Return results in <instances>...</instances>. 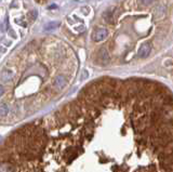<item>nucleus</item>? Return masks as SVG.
Segmentation results:
<instances>
[{
  "instance_id": "6e6552de",
  "label": "nucleus",
  "mask_w": 173,
  "mask_h": 172,
  "mask_svg": "<svg viewBox=\"0 0 173 172\" xmlns=\"http://www.w3.org/2000/svg\"><path fill=\"white\" fill-rule=\"evenodd\" d=\"M89 76V73L87 69H83L82 71H81V80H83V79H87Z\"/></svg>"
},
{
  "instance_id": "f257e3e1",
  "label": "nucleus",
  "mask_w": 173,
  "mask_h": 172,
  "mask_svg": "<svg viewBox=\"0 0 173 172\" xmlns=\"http://www.w3.org/2000/svg\"><path fill=\"white\" fill-rule=\"evenodd\" d=\"M107 35H108L107 29L99 28L94 31L93 36H92V39H93V41H95V42H99V41H102V40L105 39L106 37H107Z\"/></svg>"
},
{
  "instance_id": "0eeeda50",
  "label": "nucleus",
  "mask_w": 173,
  "mask_h": 172,
  "mask_svg": "<svg viewBox=\"0 0 173 172\" xmlns=\"http://www.w3.org/2000/svg\"><path fill=\"white\" fill-rule=\"evenodd\" d=\"M9 112V107L8 105L6 103H0V116L3 117V116H6Z\"/></svg>"
},
{
  "instance_id": "f03ea898",
  "label": "nucleus",
  "mask_w": 173,
  "mask_h": 172,
  "mask_svg": "<svg viewBox=\"0 0 173 172\" xmlns=\"http://www.w3.org/2000/svg\"><path fill=\"white\" fill-rule=\"evenodd\" d=\"M151 47L149 43H143L139 49V52H137V55H139L140 59H146L148 57V55L151 54Z\"/></svg>"
},
{
  "instance_id": "423d86ee",
  "label": "nucleus",
  "mask_w": 173,
  "mask_h": 172,
  "mask_svg": "<svg viewBox=\"0 0 173 172\" xmlns=\"http://www.w3.org/2000/svg\"><path fill=\"white\" fill-rule=\"evenodd\" d=\"M66 83V80L64 77H56L55 78V80H54V86H60V88H63L64 86H65Z\"/></svg>"
},
{
  "instance_id": "7ed1b4c3",
  "label": "nucleus",
  "mask_w": 173,
  "mask_h": 172,
  "mask_svg": "<svg viewBox=\"0 0 173 172\" xmlns=\"http://www.w3.org/2000/svg\"><path fill=\"white\" fill-rule=\"evenodd\" d=\"M155 17H156L157 20H160L162 17H165L166 15V7L162 6V4H159L156 9H155V13H154Z\"/></svg>"
},
{
  "instance_id": "9d476101",
  "label": "nucleus",
  "mask_w": 173,
  "mask_h": 172,
  "mask_svg": "<svg viewBox=\"0 0 173 172\" xmlns=\"http://www.w3.org/2000/svg\"><path fill=\"white\" fill-rule=\"evenodd\" d=\"M3 92H4V88H3L2 86H0V96L2 95Z\"/></svg>"
},
{
  "instance_id": "1a4fd4ad",
  "label": "nucleus",
  "mask_w": 173,
  "mask_h": 172,
  "mask_svg": "<svg viewBox=\"0 0 173 172\" xmlns=\"http://www.w3.org/2000/svg\"><path fill=\"white\" fill-rule=\"evenodd\" d=\"M7 52V49L6 48H2V47H0V53H6Z\"/></svg>"
},
{
  "instance_id": "39448f33",
  "label": "nucleus",
  "mask_w": 173,
  "mask_h": 172,
  "mask_svg": "<svg viewBox=\"0 0 173 172\" xmlns=\"http://www.w3.org/2000/svg\"><path fill=\"white\" fill-rule=\"evenodd\" d=\"M59 26H60V22H50L45 26L43 29H45V31H54V29H56Z\"/></svg>"
},
{
  "instance_id": "20e7f679",
  "label": "nucleus",
  "mask_w": 173,
  "mask_h": 172,
  "mask_svg": "<svg viewBox=\"0 0 173 172\" xmlns=\"http://www.w3.org/2000/svg\"><path fill=\"white\" fill-rule=\"evenodd\" d=\"M99 60L102 61V64H107L109 62V54L106 51V49H101L99 53Z\"/></svg>"
}]
</instances>
